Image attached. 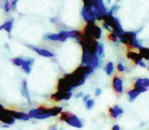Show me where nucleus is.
<instances>
[{
	"label": "nucleus",
	"instance_id": "obj_1",
	"mask_svg": "<svg viewBox=\"0 0 149 130\" xmlns=\"http://www.w3.org/2000/svg\"><path fill=\"white\" fill-rule=\"evenodd\" d=\"M94 69L92 67L88 66V65H83L81 64L80 66H78L72 73L69 74H65L64 78L67 80V82L69 83L72 89H76V87L82 85L85 82V79L88 75L91 74L93 72Z\"/></svg>",
	"mask_w": 149,
	"mask_h": 130
},
{
	"label": "nucleus",
	"instance_id": "obj_2",
	"mask_svg": "<svg viewBox=\"0 0 149 130\" xmlns=\"http://www.w3.org/2000/svg\"><path fill=\"white\" fill-rule=\"evenodd\" d=\"M63 111L62 107L54 106V107H46V106H40L38 108L31 109L28 113L31 119H37V120H44L48 119L50 117L58 116Z\"/></svg>",
	"mask_w": 149,
	"mask_h": 130
},
{
	"label": "nucleus",
	"instance_id": "obj_3",
	"mask_svg": "<svg viewBox=\"0 0 149 130\" xmlns=\"http://www.w3.org/2000/svg\"><path fill=\"white\" fill-rule=\"evenodd\" d=\"M137 33L135 32H123L119 35V39L124 45H126L129 50L132 49H139L141 46L138 43V40L136 39Z\"/></svg>",
	"mask_w": 149,
	"mask_h": 130
},
{
	"label": "nucleus",
	"instance_id": "obj_4",
	"mask_svg": "<svg viewBox=\"0 0 149 130\" xmlns=\"http://www.w3.org/2000/svg\"><path fill=\"white\" fill-rule=\"evenodd\" d=\"M60 120L66 122L68 125L72 127H75V128H82L83 124L82 121L76 116L73 113L69 112V111H62L60 113Z\"/></svg>",
	"mask_w": 149,
	"mask_h": 130
},
{
	"label": "nucleus",
	"instance_id": "obj_5",
	"mask_svg": "<svg viewBox=\"0 0 149 130\" xmlns=\"http://www.w3.org/2000/svg\"><path fill=\"white\" fill-rule=\"evenodd\" d=\"M81 33L94 40H100V37H102V29L95 24V22H86Z\"/></svg>",
	"mask_w": 149,
	"mask_h": 130
},
{
	"label": "nucleus",
	"instance_id": "obj_6",
	"mask_svg": "<svg viewBox=\"0 0 149 130\" xmlns=\"http://www.w3.org/2000/svg\"><path fill=\"white\" fill-rule=\"evenodd\" d=\"M102 22L108 24V26L112 29L113 32L117 33L118 35H120V34H122L124 32L123 29H122V27H121V24H120V22L117 20L116 17H115V16H113V14H109V13L104 14Z\"/></svg>",
	"mask_w": 149,
	"mask_h": 130
},
{
	"label": "nucleus",
	"instance_id": "obj_7",
	"mask_svg": "<svg viewBox=\"0 0 149 130\" xmlns=\"http://www.w3.org/2000/svg\"><path fill=\"white\" fill-rule=\"evenodd\" d=\"M70 38L69 31H61L58 34H48L45 36L46 41H55V42H65Z\"/></svg>",
	"mask_w": 149,
	"mask_h": 130
},
{
	"label": "nucleus",
	"instance_id": "obj_8",
	"mask_svg": "<svg viewBox=\"0 0 149 130\" xmlns=\"http://www.w3.org/2000/svg\"><path fill=\"white\" fill-rule=\"evenodd\" d=\"M71 97H72V92L57 91L51 96V100L53 102H62V101H68Z\"/></svg>",
	"mask_w": 149,
	"mask_h": 130
},
{
	"label": "nucleus",
	"instance_id": "obj_9",
	"mask_svg": "<svg viewBox=\"0 0 149 130\" xmlns=\"http://www.w3.org/2000/svg\"><path fill=\"white\" fill-rule=\"evenodd\" d=\"M6 112L8 115L14 118L16 120H22V121H29L30 120V116H29L28 113L24 112H19V111H13V110H9V109H6Z\"/></svg>",
	"mask_w": 149,
	"mask_h": 130
},
{
	"label": "nucleus",
	"instance_id": "obj_10",
	"mask_svg": "<svg viewBox=\"0 0 149 130\" xmlns=\"http://www.w3.org/2000/svg\"><path fill=\"white\" fill-rule=\"evenodd\" d=\"M0 121L6 125H13L15 123V119L12 118L10 115L7 114L6 109L4 107L0 108Z\"/></svg>",
	"mask_w": 149,
	"mask_h": 130
},
{
	"label": "nucleus",
	"instance_id": "obj_11",
	"mask_svg": "<svg viewBox=\"0 0 149 130\" xmlns=\"http://www.w3.org/2000/svg\"><path fill=\"white\" fill-rule=\"evenodd\" d=\"M112 87H113L114 92L118 96L122 95V93H123V80H122L121 77H119L118 75H115V76L113 77Z\"/></svg>",
	"mask_w": 149,
	"mask_h": 130
},
{
	"label": "nucleus",
	"instance_id": "obj_12",
	"mask_svg": "<svg viewBox=\"0 0 149 130\" xmlns=\"http://www.w3.org/2000/svg\"><path fill=\"white\" fill-rule=\"evenodd\" d=\"M29 48H30L31 50H33V51H35L36 53L38 54V55L42 56V57H46V58H52L54 57V53L51 51H49V50L47 49H42V48H38L36 47V46H31V45H26Z\"/></svg>",
	"mask_w": 149,
	"mask_h": 130
},
{
	"label": "nucleus",
	"instance_id": "obj_13",
	"mask_svg": "<svg viewBox=\"0 0 149 130\" xmlns=\"http://www.w3.org/2000/svg\"><path fill=\"white\" fill-rule=\"evenodd\" d=\"M72 87L69 85V83L67 82V80L62 77L58 80V85H57V91H62V92H72Z\"/></svg>",
	"mask_w": 149,
	"mask_h": 130
},
{
	"label": "nucleus",
	"instance_id": "obj_14",
	"mask_svg": "<svg viewBox=\"0 0 149 130\" xmlns=\"http://www.w3.org/2000/svg\"><path fill=\"white\" fill-rule=\"evenodd\" d=\"M123 112H124V110L120 106H118V105H115L112 108H109V116L113 119L118 118L120 115L123 114Z\"/></svg>",
	"mask_w": 149,
	"mask_h": 130
},
{
	"label": "nucleus",
	"instance_id": "obj_15",
	"mask_svg": "<svg viewBox=\"0 0 149 130\" xmlns=\"http://www.w3.org/2000/svg\"><path fill=\"white\" fill-rule=\"evenodd\" d=\"M127 58L130 60H132L135 64H139L140 62L143 60L141 56H140V54L136 53V52L133 51V50H129V51L127 52Z\"/></svg>",
	"mask_w": 149,
	"mask_h": 130
},
{
	"label": "nucleus",
	"instance_id": "obj_16",
	"mask_svg": "<svg viewBox=\"0 0 149 130\" xmlns=\"http://www.w3.org/2000/svg\"><path fill=\"white\" fill-rule=\"evenodd\" d=\"M33 62H35V59H33V58H30V59H24V63H22V65L20 67H22V70H24L26 74L31 73V67H33Z\"/></svg>",
	"mask_w": 149,
	"mask_h": 130
},
{
	"label": "nucleus",
	"instance_id": "obj_17",
	"mask_svg": "<svg viewBox=\"0 0 149 130\" xmlns=\"http://www.w3.org/2000/svg\"><path fill=\"white\" fill-rule=\"evenodd\" d=\"M13 24H14V20L12 18H10L7 22H4L2 26H0V31H5L7 34H10L12 31V28H13Z\"/></svg>",
	"mask_w": 149,
	"mask_h": 130
},
{
	"label": "nucleus",
	"instance_id": "obj_18",
	"mask_svg": "<svg viewBox=\"0 0 149 130\" xmlns=\"http://www.w3.org/2000/svg\"><path fill=\"white\" fill-rule=\"evenodd\" d=\"M22 95L29 101V103H31V96H30V93H29L28 82H26V80H22Z\"/></svg>",
	"mask_w": 149,
	"mask_h": 130
},
{
	"label": "nucleus",
	"instance_id": "obj_19",
	"mask_svg": "<svg viewBox=\"0 0 149 130\" xmlns=\"http://www.w3.org/2000/svg\"><path fill=\"white\" fill-rule=\"evenodd\" d=\"M134 85H141V87L148 89L149 87V78H146V77H144V78H137L135 82H134Z\"/></svg>",
	"mask_w": 149,
	"mask_h": 130
},
{
	"label": "nucleus",
	"instance_id": "obj_20",
	"mask_svg": "<svg viewBox=\"0 0 149 130\" xmlns=\"http://www.w3.org/2000/svg\"><path fill=\"white\" fill-rule=\"evenodd\" d=\"M139 54L142 57V59L149 60V49L148 48L140 47L139 48Z\"/></svg>",
	"mask_w": 149,
	"mask_h": 130
},
{
	"label": "nucleus",
	"instance_id": "obj_21",
	"mask_svg": "<svg viewBox=\"0 0 149 130\" xmlns=\"http://www.w3.org/2000/svg\"><path fill=\"white\" fill-rule=\"evenodd\" d=\"M104 71H106V73L108 75H112L113 73H114V70H115V67H114V63H113L112 61L108 62V63L106 64V66H104Z\"/></svg>",
	"mask_w": 149,
	"mask_h": 130
},
{
	"label": "nucleus",
	"instance_id": "obj_22",
	"mask_svg": "<svg viewBox=\"0 0 149 130\" xmlns=\"http://www.w3.org/2000/svg\"><path fill=\"white\" fill-rule=\"evenodd\" d=\"M96 55L100 58V59H104V44L100 43L98 42V46H97V52H96Z\"/></svg>",
	"mask_w": 149,
	"mask_h": 130
},
{
	"label": "nucleus",
	"instance_id": "obj_23",
	"mask_svg": "<svg viewBox=\"0 0 149 130\" xmlns=\"http://www.w3.org/2000/svg\"><path fill=\"white\" fill-rule=\"evenodd\" d=\"M108 38H109V40L110 41H112V42H118V39H119V35L117 33H115V32H110L109 33V35H108Z\"/></svg>",
	"mask_w": 149,
	"mask_h": 130
},
{
	"label": "nucleus",
	"instance_id": "obj_24",
	"mask_svg": "<svg viewBox=\"0 0 149 130\" xmlns=\"http://www.w3.org/2000/svg\"><path fill=\"white\" fill-rule=\"evenodd\" d=\"M94 104H95V101H94L93 99L87 100L86 102H85V108H86V110H91L94 107Z\"/></svg>",
	"mask_w": 149,
	"mask_h": 130
},
{
	"label": "nucleus",
	"instance_id": "obj_25",
	"mask_svg": "<svg viewBox=\"0 0 149 130\" xmlns=\"http://www.w3.org/2000/svg\"><path fill=\"white\" fill-rule=\"evenodd\" d=\"M24 59H22V57H15L11 60V62L13 63V65H15V66H22V63H24Z\"/></svg>",
	"mask_w": 149,
	"mask_h": 130
},
{
	"label": "nucleus",
	"instance_id": "obj_26",
	"mask_svg": "<svg viewBox=\"0 0 149 130\" xmlns=\"http://www.w3.org/2000/svg\"><path fill=\"white\" fill-rule=\"evenodd\" d=\"M4 10H5L6 13L11 11V3H10V1L5 2V4H4Z\"/></svg>",
	"mask_w": 149,
	"mask_h": 130
},
{
	"label": "nucleus",
	"instance_id": "obj_27",
	"mask_svg": "<svg viewBox=\"0 0 149 130\" xmlns=\"http://www.w3.org/2000/svg\"><path fill=\"white\" fill-rule=\"evenodd\" d=\"M118 9H119V5H117V4H116V5H113V6H112V8H111L110 11H109L108 13H109V14H114L115 12H116Z\"/></svg>",
	"mask_w": 149,
	"mask_h": 130
},
{
	"label": "nucleus",
	"instance_id": "obj_28",
	"mask_svg": "<svg viewBox=\"0 0 149 130\" xmlns=\"http://www.w3.org/2000/svg\"><path fill=\"white\" fill-rule=\"evenodd\" d=\"M117 68H118L119 72H124V71H125V67H124V65L122 64L121 62H119V63H118V66H117Z\"/></svg>",
	"mask_w": 149,
	"mask_h": 130
},
{
	"label": "nucleus",
	"instance_id": "obj_29",
	"mask_svg": "<svg viewBox=\"0 0 149 130\" xmlns=\"http://www.w3.org/2000/svg\"><path fill=\"white\" fill-rule=\"evenodd\" d=\"M19 1V0H12V1H10V3H11V10H14L16 7V3Z\"/></svg>",
	"mask_w": 149,
	"mask_h": 130
},
{
	"label": "nucleus",
	"instance_id": "obj_30",
	"mask_svg": "<svg viewBox=\"0 0 149 130\" xmlns=\"http://www.w3.org/2000/svg\"><path fill=\"white\" fill-rule=\"evenodd\" d=\"M100 94H102V89L98 87V89H95V93H94V95H95V97H100Z\"/></svg>",
	"mask_w": 149,
	"mask_h": 130
},
{
	"label": "nucleus",
	"instance_id": "obj_31",
	"mask_svg": "<svg viewBox=\"0 0 149 130\" xmlns=\"http://www.w3.org/2000/svg\"><path fill=\"white\" fill-rule=\"evenodd\" d=\"M112 130H121V127H120L118 124H116V125H114V126H113Z\"/></svg>",
	"mask_w": 149,
	"mask_h": 130
},
{
	"label": "nucleus",
	"instance_id": "obj_32",
	"mask_svg": "<svg viewBox=\"0 0 149 130\" xmlns=\"http://www.w3.org/2000/svg\"><path fill=\"white\" fill-rule=\"evenodd\" d=\"M48 130H57V125H52V126H50L49 127V129Z\"/></svg>",
	"mask_w": 149,
	"mask_h": 130
},
{
	"label": "nucleus",
	"instance_id": "obj_33",
	"mask_svg": "<svg viewBox=\"0 0 149 130\" xmlns=\"http://www.w3.org/2000/svg\"><path fill=\"white\" fill-rule=\"evenodd\" d=\"M89 99H90V96L89 95H86V96H84V97H83V102H86V101L87 100H89Z\"/></svg>",
	"mask_w": 149,
	"mask_h": 130
},
{
	"label": "nucleus",
	"instance_id": "obj_34",
	"mask_svg": "<svg viewBox=\"0 0 149 130\" xmlns=\"http://www.w3.org/2000/svg\"><path fill=\"white\" fill-rule=\"evenodd\" d=\"M82 96H83V94H82V93H81V92H80V93H78V94H76V96H75V97H76L77 99H78V98H80V97H82Z\"/></svg>",
	"mask_w": 149,
	"mask_h": 130
},
{
	"label": "nucleus",
	"instance_id": "obj_35",
	"mask_svg": "<svg viewBox=\"0 0 149 130\" xmlns=\"http://www.w3.org/2000/svg\"><path fill=\"white\" fill-rule=\"evenodd\" d=\"M107 1H108V2H111V1H112V0H107Z\"/></svg>",
	"mask_w": 149,
	"mask_h": 130
}]
</instances>
